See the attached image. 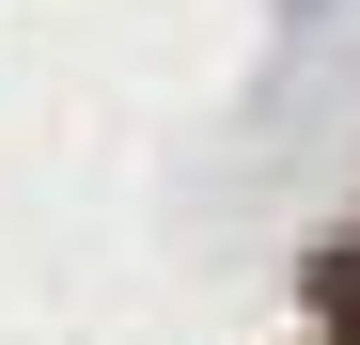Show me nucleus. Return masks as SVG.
<instances>
[{"label": "nucleus", "instance_id": "nucleus-1", "mask_svg": "<svg viewBox=\"0 0 360 345\" xmlns=\"http://www.w3.org/2000/svg\"><path fill=\"white\" fill-rule=\"evenodd\" d=\"M314 314H329V330H345V345H360V220H345V236H329V251H314Z\"/></svg>", "mask_w": 360, "mask_h": 345}]
</instances>
